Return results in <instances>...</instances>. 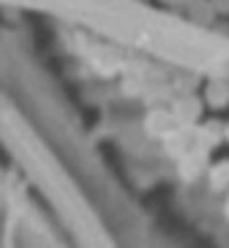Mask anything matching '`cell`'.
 I'll return each instance as SVG.
<instances>
[{
    "instance_id": "cell-1",
    "label": "cell",
    "mask_w": 229,
    "mask_h": 248,
    "mask_svg": "<svg viewBox=\"0 0 229 248\" xmlns=\"http://www.w3.org/2000/svg\"><path fill=\"white\" fill-rule=\"evenodd\" d=\"M211 187L218 189V192L229 187V160H224V163L211 168Z\"/></svg>"
},
{
    "instance_id": "cell-2",
    "label": "cell",
    "mask_w": 229,
    "mask_h": 248,
    "mask_svg": "<svg viewBox=\"0 0 229 248\" xmlns=\"http://www.w3.org/2000/svg\"><path fill=\"white\" fill-rule=\"evenodd\" d=\"M208 102H211L213 107H227V102H229L227 83H211V86H208Z\"/></svg>"
},
{
    "instance_id": "cell-3",
    "label": "cell",
    "mask_w": 229,
    "mask_h": 248,
    "mask_svg": "<svg viewBox=\"0 0 229 248\" xmlns=\"http://www.w3.org/2000/svg\"><path fill=\"white\" fill-rule=\"evenodd\" d=\"M224 211H227V216H229V198H227V208H224Z\"/></svg>"
},
{
    "instance_id": "cell-4",
    "label": "cell",
    "mask_w": 229,
    "mask_h": 248,
    "mask_svg": "<svg viewBox=\"0 0 229 248\" xmlns=\"http://www.w3.org/2000/svg\"><path fill=\"white\" fill-rule=\"evenodd\" d=\"M227 139H229V128H227Z\"/></svg>"
}]
</instances>
